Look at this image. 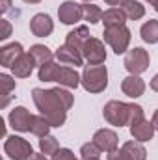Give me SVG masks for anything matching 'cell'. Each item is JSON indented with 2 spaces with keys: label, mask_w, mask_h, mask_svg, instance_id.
<instances>
[{
  "label": "cell",
  "mask_w": 158,
  "mask_h": 160,
  "mask_svg": "<svg viewBox=\"0 0 158 160\" xmlns=\"http://www.w3.org/2000/svg\"><path fill=\"white\" fill-rule=\"evenodd\" d=\"M32 99L34 104L37 106L41 116L50 123V127L60 128L65 119H67V110H71L75 97L62 86L52 88V89H41L34 88L32 89Z\"/></svg>",
  "instance_id": "obj_1"
},
{
  "label": "cell",
  "mask_w": 158,
  "mask_h": 160,
  "mask_svg": "<svg viewBox=\"0 0 158 160\" xmlns=\"http://www.w3.org/2000/svg\"><path fill=\"white\" fill-rule=\"evenodd\" d=\"M102 116L114 127L132 125L136 121L143 119V108L134 102H123V101H108L102 108Z\"/></svg>",
  "instance_id": "obj_2"
},
{
  "label": "cell",
  "mask_w": 158,
  "mask_h": 160,
  "mask_svg": "<svg viewBox=\"0 0 158 160\" xmlns=\"http://www.w3.org/2000/svg\"><path fill=\"white\" fill-rule=\"evenodd\" d=\"M82 86L87 93H101L108 88L106 65H86L82 73Z\"/></svg>",
  "instance_id": "obj_3"
},
{
  "label": "cell",
  "mask_w": 158,
  "mask_h": 160,
  "mask_svg": "<svg viewBox=\"0 0 158 160\" xmlns=\"http://www.w3.org/2000/svg\"><path fill=\"white\" fill-rule=\"evenodd\" d=\"M130 30L121 24V26H112V28H104V41L112 47V50L116 54H125L128 52V45H130Z\"/></svg>",
  "instance_id": "obj_4"
},
{
  "label": "cell",
  "mask_w": 158,
  "mask_h": 160,
  "mask_svg": "<svg viewBox=\"0 0 158 160\" xmlns=\"http://www.w3.org/2000/svg\"><path fill=\"white\" fill-rule=\"evenodd\" d=\"M4 153L7 155L9 160H28L34 155V149L28 140L21 136H7L4 142Z\"/></svg>",
  "instance_id": "obj_5"
},
{
  "label": "cell",
  "mask_w": 158,
  "mask_h": 160,
  "mask_svg": "<svg viewBox=\"0 0 158 160\" xmlns=\"http://www.w3.org/2000/svg\"><path fill=\"white\" fill-rule=\"evenodd\" d=\"M149 63H151V58H149V52L141 47H134L132 50H128L125 54V69L130 73V75H141L149 69Z\"/></svg>",
  "instance_id": "obj_6"
},
{
  "label": "cell",
  "mask_w": 158,
  "mask_h": 160,
  "mask_svg": "<svg viewBox=\"0 0 158 160\" xmlns=\"http://www.w3.org/2000/svg\"><path fill=\"white\" fill-rule=\"evenodd\" d=\"M82 56L89 65H102L106 62V48L99 38H89L82 48Z\"/></svg>",
  "instance_id": "obj_7"
},
{
  "label": "cell",
  "mask_w": 158,
  "mask_h": 160,
  "mask_svg": "<svg viewBox=\"0 0 158 160\" xmlns=\"http://www.w3.org/2000/svg\"><path fill=\"white\" fill-rule=\"evenodd\" d=\"M58 19L63 24H77L78 21L84 19V8H82V4L75 2V0L62 2L60 8H58Z\"/></svg>",
  "instance_id": "obj_8"
},
{
  "label": "cell",
  "mask_w": 158,
  "mask_h": 160,
  "mask_svg": "<svg viewBox=\"0 0 158 160\" xmlns=\"http://www.w3.org/2000/svg\"><path fill=\"white\" fill-rule=\"evenodd\" d=\"M32 119L34 116L24 108V106H17L9 112L7 121H9V127L17 132H30V127H32Z\"/></svg>",
  "instance_id": "obj_9"
},
{
  "label": "cell",
  "mask_w": 158,
  "mask_h": 160,
  "mask_svg": "<svg viewBox=\"0 0 158 160\" xmlns=\"http://www.w3.org/2000/svg\"><path fill=\"white\" fill-rule=\"evenodd\" d=\"M30 30L36 38H48L54 32V21L47 13H37L30 21Z\"/></svg>",
  "instance_id": "obj_10"
},
{
  "label": "cell",
  "mask_w": 158,
  "mask_h": 160,
  "mask_svg": "<svg viewBox=\"0 0 158 160\" xmlns=\"http://www.w3.org/2000/svg\"><path fill=\"white\" fill-rule=\"evenodd\" d=\"M93 142L101 147V151H104V153H112V151H116L119 145V138L117 134L112 130V128H101V130H97L95 134H93Z\"/></svg>",
  "instance_id": "obj_11"
},
{
  "label": "cell",
  "mask_w": 158,
  "mask_h": 160,
  "mask_svg": "<svg viewBox=\"0 0 158 160\" xmlns=\"http://www.w3.org/2000/svg\"><path fill=\"white\" fill-rule=\"evenodd\" d=\"M121 91L130 99H138L145 93V82L140 78V75H128L121 82Z\"/></svg>",
  "instance_id": "obj_12"
},
{
  "label": "cell",
  "mask_w": 158,
  "mask_h": 160,
  "mask_svg": "<svg viewBox=\"0 0 158 160\" xmlns=\"http://www.w3.org/2000/svg\"><path fill=\"white\" fill-rule=\"evenodd\" d=\"M155 132H156V130H155L153 123L147 121L145 118L130 125V134H132V138L138 140V142H141V143H143V142H151L153 136H155Z\"/></svg>",
  "instance_id": "obj_13"
},
{
  "label": "cell",
  "mask_w": 158,
  "mask_h": 160,
  "mask_svg": "<svg viewBox=\"0 0 158 160\" xmlns=\"http://www.w3.org/2000/svg\"><path fill=\"white\" fill-rule=\"evenodd\" d=\"M24 54V48L21 43H9V45H4L0 48V65L2 67H9Z\"/></svg>",
  "instance_id": "obj_14"
},
{
  "label": "cell",
  "mask_w": 158,
  "mask_h": 160,
  "mask_svg": "<svg viewBox=\"0 0 158 160\" xmlns=\"http://www.w3.org/2000/svg\"><path fill=\"white\" fill-rule=\"evenodd\" d=\"M54 56H56L58 62L63 63V65H75V67H78V65L84 63V56H82V52L75 50V48H71V47H67V45L58 47L56 52H54Z\"/></svg>",
  "instance_id": "obj_15"
},
{
  "label": "cell",
  "mask_w": 158,
  "mask_h": 160,
  "mask_svg": "<svg viewBox=\"0 0 158 160\" xmlns=\"http://www.w3.org/2000/svg\"><path fill=\"white\" fill-rule=\"evenodd\" d=\"M34 67H36L34 58L30 56V52H24V54L11 65V73H13V77H17V78H28V77L32 75Z\"/></svg>",
  "instance_id": "obj_16"
},
{
  "label": "cell",
  "mask_w": 158,
  "mask_h": 160,
  "mask_svg": "<svg viewBox=\"0 0 158 160\" xmlns=\"http://www.w3.org/2000/svg\"><path fill=\"white\" fill-rule=\"evenodd\" d=\"M56 82L62 86V88H78L82 84V77L78 73L69 67V65H60V71H58V77H56Z\"/></svg>",
  "instance_id": "obj_17"
},
{
  "label": "cell",
  "mask_w": 158,
  "mask_h": 160,
  "mask_svg": "<svg viewBox=\"0 0 158 160\" xmlns=\"http://www.w3.org/2000/svg\"><path fill=\"white\" fill-rule=\"evenodd\" d=\"M89 38H91V36H89L87 26H78V28H75V30H71V32L67 34V38H65V45L71 47V48H75V50H78V52H82L86 41L89 39Z\"/></svg>",
  "instance_id": "obj_18"
},
{
  "label": "cell",
  "mask_w": 158,
  "mask_h": 160,
  "mask_svg": "<svg viewBox=\"0 0 158 160\" xmlns=\"http://www.w3.org/2000/svg\"><path fill=\"white\" fill-rule=\"evenodd\" d=\"M121 149L128 155L130 160H147V149H145L143 143L138 142V140H128V142H125Z\"/></svg>",
  "instance_id": "obj_19"
},
{
  "label": "cell",
  "mask_w": 158,
  "mask_h": 160,
  "mask_svg": "<svg viewBox=\"0 0 158 160\" xmlns=\"http://www.w3.org/2000/svg\"><path fill=\"white\" fill-rule=\"evenodd\" d=\"M102 22L104 28H112V26H121L126 22V15L123 13L121 8H110L102 13Z\"/></svg>",
  "instance_id": "obj_20"
},
{
  "label": "cell",
  "mask_w": 158,
  "mask_h": 160,
  "mask_svg": "<svg viewBox=\"0 0 158 160\" xmlns=\"http://www.w3.org/2000/svg\"><path fill=\"white\" fill-rule=\"evenodd\" d=\"M28 52H30V56L34 58V62H36L37 67L48 63V62H52V58H54V52H52L48 47H45V45H32Z\"/></svg>",
  "instance_id": "obj_21"
},
{
  "label": "cell",
  "mask_w": 158,
  "mask_h": 160,
  "mask_svg": "<svg viewBox=\"0 0 158 160\" xmlns=\"http://www.w3.org/2000/svg\"><path fill=\"white\" fill-rule=\"evenodd\" d=\"M121 9L126 15V19H130V21H140L145 15V6L138 0H125Z\"/></svg>",
  "instance_id": "obj_22"
},
{
  "label": "cell",
  "mask_w": 158,
  "mask_h": 160,
  "mask_svg": "<svg viewBox=\"0 0 158 160\" xmlns=\"http://www.w3.org/2000/svg\"><path fill=\"white\" fill-rule=\"evenodd\" d=\"M140 34H141V39L145 43H149V45L158 43V21L149 19L147 22H143L141 28H140Z\"/></svg>",
  "instance_id": "obj_23"
},
{
  "label": "cell",
  "mask_w": 158,
  "mask_h": 160,
  "mask_svg": "<svg viewBox=\"0 0 158 160\" xmlns=\"http://www.w3.org/2000/svg\"><path fill=\"white\" fill-rule=\"evenodd\" d=\"M58 71H60V65L54 63V62H48V63H45V65H41L39 67L37 77H39L41 82H56Z\"/></svg>",
  "instance_id": "obj_24"
},
{
  "label": "cell",
  "mask_w": 158,
  "mask_h": 160,
  "mask_svg": "<svg viewBox=\"0 0 158 160\" xmlns=\"http://www.w3.org/2000/svg\"><path fill=\"white\" fill-rule=\"evenodd\" d=\"M82 8H84V21H87L89 24H97V22L102 21V13L104 11L99 6H95V4H82Z\"/></svg>",
  "instance_id": "obj_25"
},
{
  "label": "cell",
  "mask_w": 158,
  "mask_h": 160,
  "mask_svg": "<svg viewBox=\"0 0 158 160\" xmlns=\"http://www.w3.org/2000/svg\"><path fill=\"white\" fill-rule=\"evenodd\" d=\"M52 127H50V123L45 119L43 116H34V119H32V127H30V132L34 134V136H37V138H43V136H47L48 134V130H50Z\"/></svg>",
  "instance_id": "obj_26"
},
{
  "label": "cell",
  "mask_w": 158,
  "mask_h": 160,
  "mask_svg": "<svg viewBox=\"0 0 158 160\" xmlns=\"http://www.w3.org/2000/svg\"><path fill=\"white\" fill-rule=\"evenodd\" d=\"M39 149H41V153L43 155H54L58 149H60V143H58V140L54 138V136H50V134H47V136H43L39 140Z\"/></svg>",
  "instance_id": "obj_27"
},
{
  "label": "cell",
  "mask_w": 158,
  "mask_h": 160,
  "mask_svg": "<svg viewBox=\"0 0 158 160\" xmlns=\"http://www.w3.org/2000/svg\"><path fill=\"white\" fill-rule=\"evenodd\" d=\"M101 147L91 140V142H87V143H84L82 147H80V157L82 160H87V158H99L101 157Z\"/></svg>",
  "instance_id": "obj_28"
},
{
  "label": "cell",
  "mask_w": 158,
  "mask_h": 160,
  "mask_svg": "<svg viewBox=\"0 0 158 160\" xmlns=\"http://www.w3.org/2000/svg\"><path fill=\"white\" fill-rule=\"evenodd\" d=\"M0 82H2V86H4V102H2V106H6L7 101H9V93H11V89L15 88V80L11 78L9 75L2 73V75H0Z\"/></svg>",
  "instance_id": "obj_29"
},
{
  "label": "cell",
  "mask_w": 158,
  "mask_h": 160,
  "mask_svg": "<svg viewBox=\"0 0 158 160\" xmlns=\"http://www.w3.org/2000/svg\"><path fill=\"white\" fill-rule=\"evenodd\" d=\"M73 158H77V157H75V153H73L71 149H67V147H60V149L52 155V158L50 160H73Z\"/></svg>",
  "instance_id": "obj_30"
},
{
  "label": "cell",
  "mask_w": 158,
  "mask_h": 160,
  "mask_svg": "<svg viewBox=\"0 0 158 160\" xmlns=\"http://www.w3.org/2000/svg\"><path fill=\"white\" fill-rule=\"evenodd\" d=\"M0 26H2V32H0V41H6L11 36V24L6 21V19H0Z\"/></svg>",
  "instance_id": "obj_31"
},
{
  "label": "cell",
  "mask_w": 158,
  "mask_h": 160,
  "mask_svg": "<svg viewBox=\"0 0 158 160\" xmlns=\"http://www.w3.org/2000/svg\"><path fill=\"white\" fill-rule=\"evenodd\" d=\"M108 160H130V158L123 149H116V151L108 153Z\"/></svg>",
  "instance_id": "obj_32"
},
{
  "label": "cell",
  "mask_w": 158,
  "mask_h": 160,
  "mask_svg": "<svg viewBox=\"0 0 158 160\" xmlns=\"http://www.w3.org/2000/svg\"><path fill=\"white\" fill-rule=\"evenodd\" d=\"M11 9V0H0V13H7Z\"/></svg>",
  "instance_id": "obj_33"
},
{
  "label": "cell",
  "mask_w": 158,
  "mask_h": 160,
  "mask_svg": "<svg viewBox=\"0 0 158 160\" xmlns=\"http://www.w3.org/2000/svg\"><path fill=\"white\" fill-rule=\"evenodd\" d=\"M104 2H106L108 6H112V8H117V6H119V8H121L125 0H104Z\"/></svg>",
  "instance_id": "obj_34"
},
{
  "label": "cell",
  "mask_w": 158,
  "mask_h": 160,
  "mask_svg": "<svg viewBox=\"0 0 158 160\" xmlns=\"http://www.w3.org/2000/svg\"><path fill=\"white\" fill-rule=\"evenodd\" d=\"M28 160H48V158H47V155H43V153H34Z\"/></svg>",
  "instance_id": "obj_35"
},
{
  "label": "cell",
  "mask_w": 158,
  "mask_h": 160,
  "mask_svg": "<svg viewBox=\"0 0 158 160\" xmlns=\"http://www.w3.org/2000/svg\"><path fill=\"white\" fill-rule=\"evenodd\" d=\"M151 89L158 93V75H155V77H153V80H151Z\"/></svg>",
  "instance_id": "obj_36"
},
{
  "label": "cell",
  "mask_w": 158,
  "mask_h": 160,
  "mask_svg": "<svg viewBox=\"0 0 158 160\" xmlns=\"http://www.w3.org/2000/svg\"><path fill=\"white\" fill-rule=\"evenodd\" d=\"M151 123H153L155 130L158 132V110H155V114H153V119H151Z\"/></svg>",
  "instance_id": "obj_37"
},
{
  "label": "cell",
  "mask_w": 158,
  "mask_h": 160,
  "mask_svg": "<svg viewBox=\"0 0 158 160\" xmlns=\"http://www.w3.org/2000/svg\"><path fill=\"white\" fill-rule=\"evenodd\" d=\"M22 2H26V4H39L41 0H22Z\"/></svg>",
  "instance_id": "obj_38"
},
{
  "label": "cell",
  "mask_w": 158,
  "mask_h": 160,
  "mask_svg": "<svg viewBox=\"0 0 158 160\" xmlns=\"http://www.w3.org/2000/svg\"><path fill=\"white\" fill-rule=\"evenodd\" d=\"M153 8H155V11L158 13V0H155V2H153Z\"/></svg>",
  "instance_id": "obj_39"
},
{
  "label": "cell",
  "mask_w": 158,
  "mask_h": 160,
  "mask_svg": "<svg viewBox=\"0 0 158 160\" xmlns=\"http://www.w3.org/2000/svg\"><path fill=\"white\" fill-rule=\"evenodd\" d=\"M84 2H86V4H89V2H93V0H84Z\"/></svg>",
  "instance_id": "obj_40"
},
{
  "label": "cell",
  "mask_w": 158,
  "mask_h": 160,
  "mask_svg": "<svg viewBox=\"0 0 158 160\" xmlns=\"http://www.w3.org/2000/svg\"><path fill=\"white\" fill-rule=\"evenodd\" d=\"M87 160H99V158H87Z\"/></svg>",
  "instance_id": "obj_41"
},
{
  "label": "cell",
  "mask_w": 158,
  "mask_h": 160,
  "mask_svg": "<svg viewBox=\"0 0 158 160\" xmlns=\"http://www.w3.org/2000/svg\"><path fill=\"white\" fill-rule=\"evenodd\" d=\"M147 2H151V4H153V2H155V0H147Z\"/></svg>",
  "instance_id": "obj_42"
},
{
  "label": "cell",
  "mask_w": 158,
  "mask_h": 160,
  "mask_svg": "<svg viewBox=\"0 0 158 160\" xmlns=\"http://www.w3.org/2000/svg\"><path fill=\"white\" fill-rule=\"evenodd\" d=\"M73 160H78V158H73Z\"/></svg>",
  "instance_id": "obj_43"
}]
</instances>
